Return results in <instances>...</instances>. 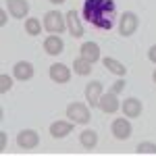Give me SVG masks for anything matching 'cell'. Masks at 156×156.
<instances>
[{"label":"cell","instance_id":"obj_4","mask_svg":"<svg viewBox=\"0 0 156 156\" xmlns=\"http://www.w3.org/2000/svg\"><path fill=\"white\" fill-rule=\"evenodd\" d=\"M137 27H140V19H137L135 12L125 11L123 15H121V19H119V34L123 37L133 36V34L137 31Z\"/></svg>","mask_w":156,"mask_h":156},{"label":"cell","instance_id":"obj_12","mask_svg":"<svg viewBox=\"0 0 156 156\" xmlns=\"http://www.w3.org/2000/svg\"><path fill=\"white\" fill-rule=\"evenodd\" d=\"M12 75H15V79H19V81H29V79L34 77V65L27 62V60H19V62H15V67H12Z\"/></svg>","mask_w":156,"mask_h":156},{"label":"cell","instance_id":"obj_3","mask_svg":"<svg viewBox=\"0 0 156 156\" xmlns=\"http://www.w3.org/2000/svg\"><path fill=\"white\" fill-rule=\"evenodd\" d=\"M67 117L73 123L85 125V123H90V119H92V112H90L87 104H83V102H71L67 106Z\"/></svg>","mask_w":156,"mask_h":156},{"label":"cell","instance_id":"obj_7","mask_svg":"<svg viewBox=\"0 0 156 156\" xmlns=\"http://www.w3.org/2000/svg\"><path fill=\"white\" fill-rule=\"evenodd\" d=\"M48 75H50V79L56 81V83H67L71 79V69L67 65H62V62H54V65H50Z\"/></svg>","mask_w":156,"mask_h":156},{"label":"cell","instance_id":"obj_20","mask_svg":"<svg viewBox=\"0 0 156 156\" xmlns=\"http://www.w3.org/2000/svg\"><path fill=\"white\" fill-rule=\"evenodd\" d=\"M42 27H44V23H40V19H34V17L25 19V31H27L29 36H40Z\"/></svg>","mask_w":156,"mask_h":156},{"label":"cell","instance_id":"obj_13","mask_svg":"<svg viewBox=\"0 0 156 156\" xmlns=\"http://www.w3.org/2000/svg\"><path fill=\"white\" fill-rule=\"evenodd\" d=\"M65 17H67V29L71 31V36H73V37H81V36H83V25H81L79 15H77V12L71 9V11L67 12Z\"/></svg>","mask_w":156,"mask_h":156},{"label":"cell","instance_id":"obj_8","mask_svg":"<svg viewBox=\"0 0 156 156\" xmlns=\"http://www.w3.org/2000/svg\"><path fill=\"white\" fill-rule=\"evenodd\" d=\"M102 94H104L102 81H90V83L85 85V100H87L90 108L98 106V102H100V96H102Z\"/></svg>","mask_w":156,"mask_h":156},{"label":"cell","instance_id":"obj_11","mask_svg":"<svg viewBox=\"0 0 156 156\" xmlns=\"http://www.w3.org/2000/svg\"><path fill=\"white\" fill-rule=\"evenodd\" d=\"M6 9H9V15L15 17V19H23L29 12V2L27 0H6Z\"/></svg>","mask_w":156,"mask_h":156},{"label":"cell","instance_id":"obj_15","mask_svg":"<svg viewBox=\"0 0 156 156\" xmlns=\"http://www.w3.org/2000/svg\"><path fill=\"white\" fill-rule=\"evenodd\" d=\"M79 52H81V56H83L85 60H90L92 65L100 60V46H98L96 42H83L81 48H79Z\"/></svg>","mask_w":156,"mask_h":156},{"label":"cell","instance_id":"obj_2","mask_svg":"<svg viewBox=\"0 0 156 156\" xmlns=\"http://www.w3.org/2000/svg\"><path fill=\"white\" fill-rule=\"evenodd\" d=\"M44 29L48 34H62L67 29V17L58 11H48L44 15Z\"/></svg>","mask_w":156,"mask_h":156},{"label":"cell","instance_id":"obj_26","mask_svg":"<svg viewBox=\"0 0 156 156\" xmlns=\"http://www.w3.org/2000/svg\"><path fill=\"white\" fill-rule=\"evenodd\" d=\"M6 148V133L0 131V150H4Z\"/></svg>","mask_w":156,"mask_h":156},{"label":"cell","instance_id":"obj_27","mask_svg":"<svg viewBox=\"0 0 156 156\" xmlns=\"http://www.w3.org/2000/svg\"><path fill=\"white\" fill-rule=\"evenodd\" d=\"M52 4H62V2H67V0H50Z\"/></svg>","mask_w":156,"mask_h":156},{"label":"cell","instance_id":"obj_9","mask_svg":"<svg viewBox=\"0 0 156 156\" xmlns=\"http://www.w3.org/2000/svg\"><path fill=\"white\" fill-rule=\"evenodd\" d=\"M17 144L21 146L23 150H34L40 144V135L34 129H23V131L17 135Z\"/></svg>","mask_w":156,"mask_h":156},{"label":"cell","instance_id":"obj_25","mask_svg":"<svg viewBox=\"0 0 156 156\" xmlns=\"http://www.w3.org/2000/svg\"><path fill=\"white\" fill-rule=\"evenodd\" d=\"M148 58L152 60V62H156V44H154L150 50H148Z\"/></svg>","mask_w":156,"mask_h":156},{"label":"cell","instance_id":"obj_23","mask_svg":"<svg viewBox=\"0 0 156 156\" xmlns=\"http://www.w3.org/2000/svg\"><path fill=\"white\" fill-rule=\"evenodd\" d=\"M123 90H125V79H117L112 83V87H110V92H115V94H121Z\"/></svg>","mask_w":156,"mask_h":156},{"label":"cell","instance_id":"obj_18","mask_svg":"<svg viewBox=\"0 0 156 156\" xmlns=\"http://www.w3.org/2000/svg\"><path fill=\"white\" fill-rule=\"evenodd\" d=\"M79 144L87 148V150H92V148H96L98 144V133L94 129H83V131L79 133Z\"/></svg>","mask_w":156,"mask_h":156},{"label":"cell","instance_id":"obj_16","mask_svg":"<svg viewBox=\"0 0 156 156\" xmlns=\"http://www.w3.org/2000/svg\"><path fill=\"white\" fill-rule=\"evenodd\" d=\"M142 110H144V106H142V102H140L137 98H127V100L123 102V115H125V117H129V119L140 117V115H142Z\"/></svg>","mask_w":156,"mask_h":156},{"label":"cell","instance_id":"obj_24","mask_svg":"<svg viewBox=\"0 0 156 156\" xmlns=\"http://www.w3.org/2000/svg\"><path fill=\"white\" fill-rule=\"evenodd\" d=\"M6 19H9V17H6V9H0V27L6 25Z\"/></svg>","mask_w":156,"mask_h":156},{"label":"cell","instance_id":"obj_28","mask_svg":"<svg viewBox=\"0 0 156 156\" xmlns=\"http://www.w3.org/2000/svg\"><path fill=\"white\" fill-rule=\"evenodd\" d=\"M152 79H154V83H156V69H154V73H152Z\"/></svg>","mask_w":156,"mask_h":156},{"label":"cell","instance_id":"obj_21","mask_svg":"<svg viewBox=\"0 0 156 156\" xmlns=\"http://www.w3.org/2000/svg\"><path fill=\"white\" fill-rule=\"evenodd\" d=\"M137 154H156V144L152 142H140L137 148H135Z\"/></svg>","mask_w":156,"mask_h":156},{"label":"cell","instance_id":"obj_19","mask_svg":"<svg viewBox=\"0 0 156 156\" xmlns=\"http://www.w3.org/2000/svg\"><path fill=\"white\" fill-rule=\"evenodd\" d=\"M73 73H77V75H90L92 73V62L85 60L83 56L75 58L73 60Z\"/></svg>","mask_w":156,"mask_h":156},{"label":"cell","instance_id":"obj_1","mask_svg":"<svg viewBox=\"0 0 156 156\" xmlns=\"http://www.w3.org/2000/svg\"><path fill=\"white\" fill-rule=\"evenodd\" d=\"M83 19L92 27L108 31L117 23V4L112 0H83Z\"/></svg>","mask_w":156,"mask_h":156},{"label":"cell","instance_id":"obj_22","mask_svg":"<svg viewBox=\"0 0 156 156\" xmlns=\"http://www.w3.org/2000/svg\"><path fill=\"white\" fill-rule=\"evenodd\" d=\"M11 87H12V77H9L6 73L0 75V92L6 94V92H11Z\"/></svg>","mask_w":156,"mask_h":156},{"label":"cell","instance_id":"obj_17","mask_svg":"<svg viewBox=\"0 0 156 156\" xmlns=\"http://www.w3.org/2000/svg\"><path fill=\"white\" fill-rule=\"evenodd\" d=\"M102 65L106 67L110 73H115V75H119V77H125V73H127V67L121 62V60L117 58H110V56H106V58L102 60Z\"/></svg>","mask_w":156,"mask_h":156},{"label":"cell","instance_id":"obj_5","mask_svg":"<svg viewBox=\"0 0 156 156\" xmlns=\"http://www.w3.org/2000/svg\"><path fill=\"white\" fill-rule=\"evenodd\" d=\"M119 98L115 92H106V94H102L100 96V102H98V108L104 112V115H115L117 110H119Z\"/></svg>","mask_w":156,"mask_h":156},{"label":"cell","instance_id":"obj_14","mask_svg":"<svg viewBox=\"0 0 156 156\" xmlns=\"http://www.w3.org/2000/svg\"><path fill=\"white\" fill-rule=\"evenodd\" d=\"M73 125H75L73 121H54V123L50 125V135L56 137V140L67 137V135L73 131Z\"/></svg>","mask_w":156,"mask_h":156},{"label":"cell","instance_id":"obj_6","mask_svg":"<svg viewBox=\"0 0 156 156\" xmlns=\"http://www.w3.org/2000/svg\"><path fill=\"white\" fill-rule=\"evenodd\" d=\"M110 131H112V135L117 137V140H129L131 137V123H129V119H115L112 121V125H110Z\"/></svg>","mask_w":156,"mask_h":156},{"label":"cell","instance_id":"obj_10","mask_svg":"<svg viewBox=\"0 0 156 156\" xmlns=\"http://www.w3.org/2000/svg\"><path fill=\"white\" fill-rule=\"evenodd\" d=\"M65 50V42H62V37L58 34H50L46 40H44V52L50 54V56H56Z\"/></svg>","mask_w":156,"mask_h":156}]
</instances>
